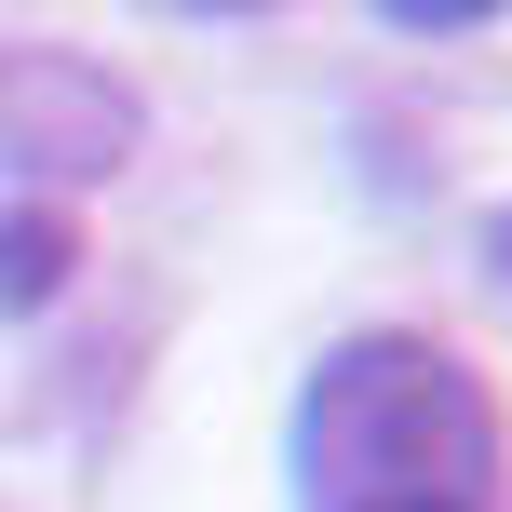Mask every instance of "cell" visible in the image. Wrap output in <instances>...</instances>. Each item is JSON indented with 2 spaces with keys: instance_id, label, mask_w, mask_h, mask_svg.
<instances>
[{
  "instance_id": "5",
  "label": "cell",
  "mask_w": 512,
  "mask_h": 512,
  "mask_svg": "<svg viewBox=\"0 0 512 512\" xmlns=\"http://www.w3.org/2000/svg\"><path fill=\"white\" fill-rule=\"evenodd\" d=\"M162 14H256V0H162Z\"/></svg>"
},
{
  "instance_id": "6",
  "label": "cell",
  "mask_w": 512,
  "mask_h": 512,
  "mask_svg": "<svg viewBox=\"0 0 512 512\" xmlns=\"http://www.w3.org/2000/svg\"><path fill=\"white\" fill-rule=\"evenodd\" d=\"M499 270H512V216H499Z\"/></svg>"
},
{
  "instance_id": "1",
  "label": "cell",
  "mask_w": 512,
  "mask_h": 512,
  "mask_svg": "<svg viewBox=\"0 0 512 512\" xmlns=\"http://www.w3.org/2000/svg\"><path fill=\"white\" fill-rule=\"evenodd\" d=\"M297 486L310 512H486L499 499V405L459 351L364 324L297 391Z\"/></svg>"
},
{
  "instance_id": "3",
  "label": "cell",
  "mask_w": 512,
  "mask_h": 512,
  "mask_svg": "<svg viewBox=\"0 0 512 512\" xmlns=\"http://www.w3.org/2000/svg\"><path fill=\"white\" fill-rule=\"evenodd\" d=\"M54 270H68V216H54V203H14V216H0V310H41Z\"/></svg>"
},
{
  "instance_id": "2",
  "label": "cell",
  "mask_w": 512,
  "mask_h": 512,
  "mask_svg": "<svg viewBox=\"0 0 512 512\" xmlns=\"http://www.w3.org/2000/svg\"><path fill=\"white\" fill-rule=\"evenodd\" d=\"M135 149V95L81 54H0V162L14 176H108Z\"/></svg>"
},
{
  "instance_id": "4",
  "label": "cell",
  "mask_w": 512,
  "mask_h": 512,
  "mask_svg": "<svg viewBox=\"0 0 512 512\" xmlns=\"http://www.w3.org/2000/svg\"><path fill=\"white\" fill-rule=\"evenodd\" d=\"M405 27H486V14H512V0H391Z\"/></svg>"
}]
</instances>
